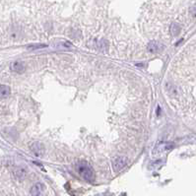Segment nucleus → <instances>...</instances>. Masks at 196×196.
I'll return each mask as SVG.
<instances>
[{"label": "nucleus", "instance_id": "obj_5", "mask_svg": "<svg viewBox=\"0 0 196 196\" xmlns=\"http://www.w3.org/2000/svg\"><path fill=\"white\" fill-rule=\"evenodd\" d=\"M43 190H45V185L41 182H38L35 183V185H33V187L31 188V195H34V196H39L41 194H42Z\"/></svg>", "mask_w": 196, "mask_h": 196}, {"label": "nucleus", "instance_id": "obj_10", "mask_svg": "<svg viewBox=\"0 0 196 196\" xmlns=\"http://www.w3.org/2000/svg\"><path fill=\"white\" fill-rule=\"evenodd\" d=\"M99 48H101V52H104V49L106 50V48H107V42L106 41H101L99 42Z\"/></svg>", "mask_w": 196, "mask_h": 196}, {"label": "nucleus", "instance_id": "obj_8", "mask_svg": "<svg viewBox=\"0 0 196 196\" xmlns=\"http://www.w3.org/2000/svg\"><path fill=\"white\" fill-rule=\"evenodd\" d=\"M25 66H24V64L22 63V62H19V61H16V62H13L12 65H11V69L13 71H15V72H22L24 70Z\"/></svg>", "mask_w": 196, "mask_h": 196}, {"label": "nucleus", "instance_id": "obj_2", "mask_svg": "<svg viewBox=\"0 0 196 196\" xmlns=\"http://www.w3.org/2000/svg\"><path fill=\"white\" fill-rule=\"evenodd\" d=\"M128 160L125 156H118L112 160V168L115 172H119L127 166Z\"/></svg>", "mask_w": 196, "mask_h": 196}, {"label": "nucleus", "instance_id": "obj_3", "mask_svg": "<svg viewBox=\"0 0 196 196\" xmlns=\"http://www.w3.org/2000/svg\"><path fill=\"white\" fill-rule=\"evenodd\" d=\"M31 151L32 153L35 156V157H42L45 155V146H43V144L41 143V142H35L31 145Z\"/></svg>", "mask_w": 196, "mask_h": 196}, {"label": "nucleus", "instance_id": "obj_7", "mask_svg": "<svg viewBox=\"0 0 196 196\" xmlns=\"http://www.w3.org/2000/svg\"><path fill=\"white\" fill-rule=\"evenodd\" d=\"M11 90L8 86L0 85V99H6L10 96Z\"/></svg>", "mask_w": 196, "mask_h": 196}, {"label": "nucleus", "instance_id": "obj_1", "mask_svg": "<svg viewBox=\"0 0 196 196\" xmlns=\"http://www.w3.org/2000/svg\"><path fill=\"white\" fill-rule=\"evenodd\" d=\"M77 172L87 181H93L95 178V173H94L93 168L85 161H80L76 164Z\"/></svg>", "mask_w": 196, "mask_h": 196}, {"label": "nucleus", "instance_id": "obj_4", "mask_svg": "<svg viewBox=\"0 0 196 196\" xmlns=\"http://www.w3.org/2000/svg\"><path fill=\"white\" fill-rule=\"evenodd\" d=\"M27 173H28V170L24 168V166H18V168L14 170V177H15L17 180L20 181L25 179V177H27Z\"/></svg>", "mask_w": 196, "mask_h": 196}, {"label": "nucleus", "instance_id": "obj_6", "mask_svg": "<svg viewBox=\"0 0 196 196\" xmlns=\"http://www.w3.org/2000/svg\"><path fill=\"white\" fill-rule=\"evenodd\" d=\"M161 47H163V46L156 41H152L148 43V49L151 52H158L162 49Z\"/></svg>", "mask_w": 196, "mask_h": 196}, {"label": "nucleus", "instance_id": "obj_9", "mask_svg": "<svg viewBox=\"0 0 196 196\" xmlns=\"http://www.w3.org/2000/svg\"><path fill=\"white\" fill-rule=\"evenodd\" d=\"M179 31H180L179 26H178L177 24H172V35H178Z\"/></svg>", "mask_w": 196, "mask_h": 196}]
</instances>
